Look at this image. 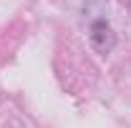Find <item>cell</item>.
Returning <instances> with one entry per match:
<instances>
[{
	"label": "cell",
	"instance_id": "6da1fadb",
	"mask_svg": "<svg viewBox=\"0 0 131 128\" xmlns=\"http://www.w3.org/2000/svg\"><path fill=\"white\" fill-rule=\"evenodd\" d=\"M88 40L96 53H111L116 45V33L111 30V25L106 20H93L91 30H88Z\"/></svg>",
	"mask_w": 131,
	"mask_h": 128
},
{
	"label": "cell",
	"instance_id": "7a4b0ae2",
	"mask_svg": "<svg viewBox=\"0 0 131 128\" xmlns=\"http://www.w3.org/2000/svg\"><path fill=\"white\" fill-rule=\"evenodd\" d=\"M126 3H129V8H131V0H126Z\"/></svg>",
	"mask_w": 131,
	"mask_h": 128
}]
</instances>
